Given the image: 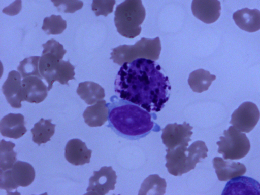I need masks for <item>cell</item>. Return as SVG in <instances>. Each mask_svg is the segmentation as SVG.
Returning a JSON list of instances; mask_svg holds the SVG:
<instances>
[{
  "label": "cell",
  "mask_w": 260,
  "mask_h": 195,
  "mask_svg": "<svg viewBox=\"0 0 260 195\" xmlns=\"http://www.w3.org/2000/svg\"><path fill=\"white\" fill-rule=\"evenodd\" d=\"M115 0H93L91 5L92 10L96 16L103 15L107 16L113 12Z\"/></svg>",
  "instance_id": "484cf974"
},
{
  "label": "cell",
  "mask_w": 260,
  "mask_h": 195,
  "mask_svg": "<svg viewBox=\"0 0 260 195\" xmlns=\"http://www.w3.org/2000/svg\"><path fill=\"white\" fill-rule=\"evenodd\" d=\"M0 132L8 138L16 139L22 137L27 132L23 115L10 113L4 116L0 122Z\"/></svg>",
  "instance_id": "5bb4252c"
},
{
  "label": "cell",
  "mask_w": 260,
  "mask_h": 195,
  "mask_svg": "<svg viewBox=\"0 0 260 195\" xmlns=\"http://www.w3.org/2000/svg\"><path fill=\"white\" fill-rule=\"evenodd\" d=\"M56 7L61 6L64 12L72 13L81 9L83 2L79 0H51Z\"/></svg>",
  "instance_id": "83f0119b"
},
{
  "label": "cell",
  "mask_w": 260,
  "mask_h": 195,
  "mask_svg": "<svg viewBox=\"0 0 260 195\" xmlns=\"http://www.w3.org/2000/svg\"><path fill=\"white\" fill-rule=\"evenodd\" d=\"M193 15L206 24L216 21L220 16L221 5L218 0H192Z\"/></svg>",
  "instance_id": "8fae6325"
},
{
  "label": "cell",
  "mask_w": 260,
  "mask_h": 195,
  "mask_svg": "<svg viewBox=\"0 0 260 195\" xmlns=\"http://www.w3.org/2000/svg\"><path fill=\"white\" fill-rule=\"evenodd\" d=\"M114 15L115 25L121 35L134 38L140 34L146 16L141 0H125L117 6Z\"/></svg>",
  "instance_id": "277c9868"
},
{
  "label": "cell",
  "mask_w": 260,
  "mask_h": 195,
  "mask_svg": "<svg viewBox=\"0 0 260 195\" xmlns=\"http://www.w3.org/2000/svg\"><path fill=\"white\" fill-rule=\"evenodd\" d=\"M60 44L54 40L48 41L46 44H43L44 50L49 51V53L43 52L40 62V73L48 83V90L49 91L52 87V84L55 81H58L62 84H68V81L74 79V76L64 72V67L61 66L64 63H61L59 60L57 61L56 58L61 59L55 56L54 54L63 55L60 53L62 51L56 50L60 46ZM66 53V52H62Z\"/></svg>",
  "instance_id": "8992f818"
},
{
  "label": "cell",
  "mask_w": 260,
  "mask_h": 195,
  "mask_svg": "<svg viewBox=\"0 0 260 195\" xmlns=\"http://www.w3.org/2000/svg\"><path fill=\"white\" fill-rule=\"evenodd\" d=\"M233 19L242 30L254 32L260 29V11L256 9L243 8L234 13Z\"/></svg>",
  "instance_id": "e0dca14e"
},
{
  "label": "cell",
  "mask_w": 260,
  "mask_h": 195,
  "mask_svg": "<svg viewBox=\"0 0 260 195\" xmlns=\"http://www.w3.org/2000/svg\"><path fill=\"white\" fill-rule=\"evenodd\" d=\"M193 127L189 124L184 122L182 124L176 123L168 124L162 129L161 139L164 144L169 149H173L179 146L188 145L191 139Z\"/></svg>",
  "instance_id": "9c48e42d"
},
{
  "label": "cell",
  "mask_w": 260,
  "mask_h": 195,
  "mask_svg": "<svg viewBox=\"0 0 260 195\" xmlns=\"http://www.w3.org/2000/svg\"><path fill=\"white\" fill-rule=\"evenodd\" d=\"M260 118V111L255 104L245 102L231 115L230 123L239 131L249 133L255 127Z\"/></svg>",
  "instance_id": "ba28073f"
},
{
  "label": "cell",
  "mask_w": 260,
  "mask_h": 195,
  "mask_svg": "<svg viewBox=\"0 0 260 195\" xmlns=\"http://www.w3.org/2000/svg\"><path fill=\"white\" fill-rule=\"evenodd\" d=\"M15 144L11 141L2 139L0 142V169L6 171L10 169L17 160V153L13 148Z\"/></svg>",
  "instance_id": "cb8c5ba5"
},
{
  "label": "cell",
  "mask_w": 260,
  "mask_h": 195,
  "mask_svg": "<svg viewBox=\"0 0 260 195\" xmlns=\"http://www.w3.org/2000/svg\"><path fill=\"white\" fill-rule=\"evenodd\" d=\"M224 136L217 142L218 152L225 160H239L246 156L250 149L249 140L245 134L241 133L233 126L223 132Z\"/></svg>",
  "instance_id": "52a82bcc"
},
{
  "label": "cell",
  "mask_w": 260,
  "mask_h": 195,
  "mask_svg": "<svg viewBox=\"0 0 260 195\" xmlns=\"http://www.w3.org/2000/svg\"><path fill=\"white\" fill-rule=\"evenodd\" d=\"M166 167L168 172L175 176H181L196 167L201 159L207 157L208 148L205 143L198 140L188 148L179 146L173 149H166Z\"/></svg>",
  "instance_id": "3957f363"
},
{
  "label": "cell",
  "mask_w": 260,
  "mask_h": 195,
  "mask_svg": "<svg viewBox=\"0 0 260 195\" xmlns=\"http://www.w3.org/2000/svg\"><path fill=\"white\" fill-rule=\"evenodd\" d=\"M18 187L15 183L12 175L11 169L6 171L0 170V188L6 190L7 193L16 189Z\"/></svg>",
  "instance_id": "4316f807"
},
{
  "label": "cell",
  "mask_w": 260,
  "mask_h": 195,
  "mask_svg": "<svg viewBox=\"0 0 260 195\" xmlns=\"http://www.w3.org/2000/svg\"><path fill=\"white\" fill-rule=\"evenodd\" d=\"M212 162L218 179L221 181H226L241 176L246 171L245 166L239 162L225 161L218 157H215Z\"/></svg>",
  "instance_id": "2e32d148"
},
{
  "label": "cell",
  "mask_w": 260,
  "mask_h": 195,
  "mask_svg": "<svg viewBox=\"0 0 260 195\" xmlns=\"http://www.w3.org/2000/svg\"><path fill=\"white\" fill-rule=\"evenodd\" d=\"M160 66L146 58L125 62L114 82L118 96L146 109L160 111L170 96L171 87Z\"/></svg>",
  "instance_id": "6da1fadb"
},
{
  "label": "cell",
  "mask_w": 260,
  "mask_h": 195,
  "mask_svg": "<svg viewBox=\"0 0 260 195\" xmlns=\"http://www.w3.org/2000/svg\"><path fill=\"white\" fill-rule=\"evenodd\" d=\"M166 182L157 174L148 176L141 185L139 194L154 193L164 194L166 192Z\"/></svg>",
  "instance_id": "d4e9b609"
},
{
  "label": "cell",
  "mask_w": 260,
  "mask_h": 195,
  "mask_svg": "<svg viewBox=\"0 0 260 195\" xmlns=\"http://www.w3.org/2000/svg\"><path fill=\"white\" fill-rule=\"evenodd\" d=\"M215 79L216 76L209 71L199 69L190 73L188 83L193 92L200 93L207 90Z\"/></svg>",
  "instance_id": "7402d4cb"
},
{
  "label": "cell",
  "mask_w": 260,
  "mask_h": 195,
  "mask_svg": "<svg viewBox=\"0 0 260 195\" xmlns=\"http://www.w3.org/2000/svg\"><path fill=\"white\" fill-rule=\"evenodd\" d=\"M92 150L87 148L86 144L79 139H72L65 147L66 159L71 164L83 165L90 162Z\"/></svg>",
  "instance_id": "9a60e30c"
},
{
  "label": "cell",
  "mask_w": 260,
  "mask_h": 195,
  "mask_svg": "<svg viewBox=\"0 0 260 195\" xmlns=\"http://www.w3.org/2000/svg\"><path fill=\"white\" fill-rule=\"evenodd\" d=\"M222 194H260V183L249 177L238 176L226 183Z\"/></svg>",
  "instance_id": "7c38bea8"
},
{
  "label": "cell",
  "mask_w": 260,
  "mask_h": 195,
  "mask_svg": "<svg viewBox=\"0 0 260 195\" xmlns=\"http://www.w3.org/2000/svg\"><path fill=\"white\" fill-rule=\"evenodd\" d=\"M89 179L86 194H105L115 189L117 175L111 166L102 167Z\"/></svg>",
  "instance_id": "30bf717a"
},
{
  "label": "cell",
  "mask_w": 260,
  "mask_h": 195,
  "mask_svg": "<svg viewBox=\"0 0 260 195\" xmlns=\"http://www.w3.org/2000/svg\"><path fill=\"white\" fill-rule=\"evenodd\" d=\"M55 125L51 123V119L45 120L41 118L35 124L31 129L33 141L40 145L50 141L51 137L55 132Z\"/></svg>",
  "instance_id": "603a6c76"
},
{
  "label": "cell",
  "mask_w": 260,
  "mask_h": 195,
  "mask_svg": "<svg viewBox=\"0 0 260 195\" xmlns=\"http://www.w3.org/2000/svg\"><path fill=\"white\" fill-rule=\"evenodd\" d=\"M12 178L19 187H27L35 178V171L31 165L21 161H16L11 169Z\"/></svg>",
  "instance_id": "ffe728a7"
},
{
  "label": "cell",
  "mask_w": 260,
  "mask_h": 195,
  "mask_svg": "<svg viewBox=\"0 0 260 195\" xmlns=\"http://www.w3.org/2000/svg\"><path fill=\"white\" fill-rule=\"evenodd\" d=\"M161 43L159 37H142L133 45H123L112 49L111 59L119 65L139 58L157 60L159 58Z\"/></svg>",
  "instance_id": "5b68a950"
},
{
  "label": "cell",
  "mask_w": 260,
  "mask_h": 195,
  "mask_svg": "<svg viewBox=\"0 0 260 195\" xmlns=\"http://www.w3.org/2000/svg\"><path fill=\"white\" fill-rule=\"evenodd\" d=\"M108 108V127L117 135L129 140H138L147 136L159 126L152 120V115L140 106L118 97H111Z\"/></svg>",
  "instance_id": "7a4b0ae2"
},
{
  "label": "cell",
  "mask_w": 260,
  "mask_h": 195,
  "mask_svg": "<svg viewBox=\"0 0 260 195\" xmlns=\"http://www.w3.org/2000/svg\"><path fill=\"white\" fill-rule=\"evenodd\" d=\"M23 101L39 103L47 96L48 88L39 77H30L21 82Z\"/></svg>",
  "instance_id": "4fadbf2b"
},
{
  "label": "cell",
  "mask_w": 260,
  "mask_h": 195,
  "mask_svg": "<svg viewBox=\"0 0 260 195\" xmlns=\"http://www.w3.org/2000/svg\"><path fill=\"white\" fill-rule=\"evenodd\" d=\"M9 73L8 77L3 84L2 90L7 102L15 108H19L22 106L23 101L22 96V84L20 75L17 72Z\"/></svg>",
  "instance_id": "ac0fdd59"
},
{
  "label": "cell",
  "mask_w": 260,
  "mask_h": 195,
  "mask_svg": "<svg viewBox=\"0 0 260 195\" xmlns=\"http://www.w3.org/2000/svg\"><path fill=\"white\" fill-rule=\"evenodd\" d=\"M77 93L89 105L102 100L105 97L104 89L99 84L92 82L79 83Z\"/></svg>",
  "instance_id": "44dd1931"
},
{
  "label": "cell",
  "mask_w": 260,
  "mask_h": 195,
  "mask_svg": "<svg viewBox=\"0 0 260 195\" xmlns=\"http://www.w3.org/2000/svg\"><path fill=\"white\" fill-rule=\"evenodd\" d=\"M108 116V108L104 100L88 106L83 113L85 123L91 127L102 126L107 121Z\"/></svg>",
  "instance_id": "d6986e66"
}]
</instances>
